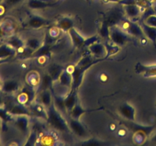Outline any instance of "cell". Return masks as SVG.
Here are the masks:
<instances>
[{"label":"cell","instance_id":"cell-30","mask_svg":"<svg viewBox=\"0 0 156 146\" xmlns=\"http://www.w3.org/2000/svg\"><path fill=\"white\" fill-rule=\"evenodd\" d=\"M105 3H108V2H120V0H102Z\"/></svg>","mask_w":156,"mask_h":146},{"label":"cell","instance_id":"cell-19","mask_svg":"<svg viewBox=\"0 0 156 146\" xmlns=\"http://www.w3.org/2000/svg\"><path fill=\"white\" fill-rule=\"evenodd\" d=\"M85 113V109H82L80 105L79 104V103H76V105L74 106V107L72 109V110L70 111V115H71L72 118L76 119V120H79L81 116Z\"/></svg>","mask_w":156,"mask_h":146},{"label":"cell","instance_id":"cell-27","mask_svg":"<svg viewBox=\"0 0 156 146\" xmlns=\"http://www.w3.org/2000/svg\"><path fill=\"white\" fill-rule=\"evenodd\" d=\"M100 79L102 82H107L108 80V75L105 74V73H102L100 75Z\"/></svg>","mask_w":156,"mask_h":146},{"label":"cell","instance_id":"cell-15","mask_svg":"<svg viewBox=\"0 0 156 146\" xmlns=\"http://www.w3.org/2000/svg\"><path fill=\"white\" fill-rule=\"evenodd\" d=\"M57 27L60 29L61 31L66 32L73 28V21L69 18H62L59 19L57 23Z\"/></svg>","mask_w":156,"mask_h":146},{"label":"cell","instance_id":"cell-33","mask_svg":"<svg viewBox=\"0 0 156 146\" xmlns=\"http://www.w3.org/2000/svg\"><path fill=\"white\" fill-rule=\"evenodd\" d=\"M46 1H48V0H46ZM49 1H50V0H49Z\"/></svg>","mask_w":156,"mask_h":146},{"label":"cell","instance_id":"cell-9","mask_svg":"<svg viewBox=\"0 0 156 146\" xmlns=\"http://www.w3.org/2000/svg\"><path fill=\"white\" fill-rule=\"evenodd\" d=\"M140 26L143 29L145 36L152 41L154 44H156V27L148 25L146 23H143L140 24Z\"/></svg>","mask_w":156,"mask_h":146},{"label":"cell","instance_id":"cell-20","mask_svg":"<svg viewBox=\"0 0 156 146\" xmlns=\"http://www.w3.org/2000/svg\"><path fill=\"white\" fill-rule=\"evenodd\" d=\"M146 132H143V131H138L137 132H136L134 134L133 137V139L135 141L136 144H142L144 143V141L146 139Z\"/></svg>","mask_w":156,"mask_h":146},{"label":"cell","instance_id":"cell-23","mask_svg":"<svg viewBox=\"0 0 156 146\" xmlns=\"http://www.w3.org/2000/svg\"><path fill=\"white\" fill-rule=\"evenodd\" d=\"M60 31H61L60 29H59L58 27H53V28L50 29V31H49V35H50V37L56 38L57 37V36H59V33H60Z\"/></svg>","mask_w":156,"mask_h":146},{"label":"cell","instance_id":"cell-2","mask_svg":"<svg viewBox=\"0 0 156 146\" xmlns=\"http://www.w3.org/2000/svg\"><path fill=\"white\" fill-rule=\"evenodd\" d=\"M109 36L114 44L117 46H123L127 43L129 35L117 26L110 28Z\"/></svg>","mask_w":156,"mask_h":146},{"label":"cell","instance_id":"cell-8","mask_svg":"<svg viewBox=\"0 0 156 146\" xmlns=\"http://www.w3.org/2000/svg\"><path fill=\"white\" fill-rule=\"evenodd\" d=\"M143 11H145V9H143L137 4L126 5L125 6V13L126 14L129 19L138 18L140 13H143L142 12Z\"/></svg>","mask_w":156,"mask_h":146},{"label":"cell","instance_id":"cell-22","mask_svg":"<svg viewBox=\"0 0 156 146\" xmlns=\"http://www.w3.org/2000/svg\"><path fill=\"white\" fill-rule=\"evenodd\" d=\"M144 23H146V24L149 26H152V27H156V15L153 14V15H150L146 18Z\"/></svg>","mask_w":156,"mask_h":146},{"label":"cell","instance_id":"cell-11","mask_svg":"<svg viewBox=\"0 0 156 146\" xmlns=\"http://www.w3.org/2000/svg\"><path fill=\"white\" fill-rule=\"evenodd\" d=\"M69 33L70 36L72 38V41L73 43V45L76 47H80L82 45H84L85 43V40L76 31L75 29L71 28L69 30Z\"/></svg>","mask_w":156,"mask_h":146},{"label":"cell","instance_id":"cell-17","mask_svg":"<svg viewBox=\"0 0 156 146\" xmlns=\"http://www.w3.org/2000/svg\"><path fill=\"white\" fill-rule=\"evenodd\" d=\"M27 83L32 88H37V86H39L40 83H41V76H40L39 73L33 71L27 75Z\"/></svg>","mask_w":156,"mask_h":146},{"label":"cell","instance_id":"cell-3","mask_svg":"<svg viewBox=\"0 0 156 146\" xmlns=\"http://www.w3.org/2000/svg\"><path fill=\"white\" fill-rule=\"evenodd\" d=\"M120 28L127 33L129 36H140V37L144 36V33L141 26L130 21H126L122 23Z\"/></svg>","mask_w":156,"mask_h":146},{"label":"cell","instance_id":"cell-6","mask_svg":"<svg viewBox=\"0 0 156 146\" xmlns=\"http://www.w3.org/2000/svg\"><path fill=\"white\" fill-rule=\"evenodd\" d=\"M88 48H89V50L91 53V54L94 55V56L98 58L103 57V56H105L108 53L106 47L102 43H92L91 44H90Z\"/></svg>","mask_w":156,"mask_h":146},{"label":"cell","instance_id":"cell-21","mask_svg":"<svg viewBox=\"0 0 156 146\" xmlns=\"http://www.w3.org/2000/svg\"><path fill=\"white\" fill-rule=\"evenodd\" d=\"M62 71L61 70L60 67L56 66V65H53V66H50V68H49L48 74L51 76V78L53 80H56V79H58L59 76L60 75Z\"/></svg>","mask_w":156,"mask_h":146},{"label":"cell","instance_id":"cell-24","mask_svg":"<svg viewBox=\"0 0 156 146\" xmlns=\"http://www.w3.org/2000/svg\"><path fill=\"white\" fill-rule=\"evenodd\" d=\"M47 57L45 56V55H41L37 59L38 63L41 64V65H44V64H45L46 62H47Z\"/></svg>","mask_w":156,"mask_h":146},{"label":"cell","instance_id":"cell-12","mask_svg":"<svg viewBox=\"0 0 156 146\" xmlns=\"http://www.w3.org/2000/svg\"><path fill=\"white\" fill-rule=\"evenodd\" d=\"M76 92L72 91L69 94H66V96L64 98V104H65L66 110L70 112L74 106L76 105Z\"/></svg>","mask_w":156,"mask_h":146},{"label":"cell","instance_id":"cell-25","mask_svg":"<svg viewBox=\"0 0 156 146\" xmlns=\"http://www.w3.org/2000/svg\"><path fill=\"white\" fill-rule=\"evenodd\" d=\"M127 134V130H126V128H120L118 129V132H117V135L120 137H123Z\"/></svg>","mask_w":156,"mask_h":146},{"label":"cell","instance_id":"cell-28","mask_svg":"<svg viewBox=\"0 0 156 146\" xmlns=\"http://www.w3.org/2000/svg\"><path fill=\"white\" fill-rule=\"evenodd\" d=\"M21 1H22V0H6L8 4L9 5H15L17 4V3L20 2Z\"/></svg>","mask_w":156,"mask_h":146},{"label":"cell","instance_id":"cell-5","mask_svg":"<svg viewBox=\"0 0 156 146\" xmlns=\"http://www.w3.org/2000/svg\"><path fill=\"white\" fill-rule=\"evenodd\" d=\"M37 101L42 103V104L44 105V106H45L47 109L50 108V106H52L53 102V97H52V94L51 93H50V90L45 89L41 91V94L38 96V98L37 99Z\"/></svg>","mask_w":156,"mask_h":146},{"label":"cell","instance_id":"cell-10","mask_svg":"<svg viewBox=\"0 0 156 146\" xmlns=\"http://www.w3.org/2000/svg\"><path fill=\"white\" fill-rule=\"evenodd\" d=\"M58 81H59V85L62 87H66V88H70L73 86V75H70L66 71H62L60 75L58 78Z\"/></svg>","mask_w":156,"mask_h":146},{"label":"cell","instance_id":"cell-29","mask_svg":"<svg viewBox=\"0 0 156 146\" xmlns=\"http://www.w3.org/2000/svg\"><path fill=\"white\" fill-rule=\"evenodd\" d=\"M110 129L112 131L116 130V129H117V126H116L115 123H111V124H110Z\"/></svg>","mask_w":156,"mask_h":146},{"label":"cell","instance_id":"cell-7","mask_svg":"<svg viewBox=\"0 0 156 146\" xmlns=\"http://www.w3.org/2000/svg\"><path fill=\"white\" fill-rule=\"evenodd\" d=\"M120 113L126 120L134 121L135 120V109L129 103H123L120 107Z\"/></svg>","mask_w":156,"mask_h":146},{"label":"cell","instance_id":"cell-26","mask_svg":"<svg viewBox=\"0 0 156 146\" xmlns=\"http://www.w3.org/2000/svg\"><path fill=\"white\" fill-rule=\"evenodd\" d=\"M75 69H76V67H75L74 65H69V66L67 67L66 69V71L69 74L73 75V73H74Z\"/></svg>","mask_w":156,"mask_h":146},{"label":"cell","instance_id":"cell-4","mask_svg":"<svg viewBox=\"0 0 156 146\" xmlns=\"http://www.w3.org/2000/svg\"><path fill=\"white\" fill-rule=\"evenodd\" d=\"M69 127L71 129L72 132H74L79 137L84 138L86 136V130L82 123L79 121V120L72 118L69 122Z\"/></svg>","mask_w":156,"mask_h":146},{"label":"cell","instance_id":"cell-13","mask_svg":"<svg viewBox=\"0 0 156 146\" xmlns=\"http://www.w3.org/2000/svg\"><path fill=\"white\" fill-rule=\"evenodd\" d=\"M26 44H27V48L33 51H36V50H39L43 47V40L38 36H33L27 40Z\"/></svg>","mask_w":156,"mask_h":146},{"label":"cell","instance_id":"cell-31","mask_svg":"<svg viewBox=\"0 0 156 146\" xmlns=\"http://www.w3.org/2000/svg\"><path fill=\"white\" fill-rule=\"evenodd\" d=\"M152 141H155V142H156V134H155V135H154V137H153V138H152Z\"/></svg>","mask_w":156,"mask_h":146},{"label":"cell","instance_id":"cell-32","mask_svg":"<svg viewBox=\"0 0 156 146\" xmlns=\"http://www.w3.org/2000/svg\"><path fill=\"white\" fill-rule=\"evenodd\" d=\"M154 11H155V12H156V5H155V9H154Z\"/></svg>","mask_w":156,"mask_h":146},{"label":"cell","instance_id":"cell-18","mask_svg":"<svg viewBox=\"0 0 156 146\" xmlns=\"http://www.w3.org/2000/svg\"><path fill=\"white\" fill-rule=\"evenodd\" d=\"M46 20L44 18H41L40 16H34L31 17L30 19L29 20V22H28V25L30 26V27L34 29H37L41 27L42 26L45 25L46 24Z\"/></svg>","mask_w":156,"mask_h":146},{"label":"cell","instance_id":"cell-14","mask_svg":"<svg viewBox=\"0 0 156 146\" xmlns=\"http://www.w3.org/2000/svg\"><path fill=\"white\" fill-rule=\"evenodd\" d=\"M136 69H140V72H143L145 78H156V65H140V67H136Z\"/></svg>","mask_w":156,"mask_h":146},{"label":"cell","instance_id":"cell-16","mask_svg":"<svg viewBox=\"0 0 156 146\" xmlns=\"http://www.w3.org/2000/svg\"><path fill=\"white\" fill-rule=\"evenodd\" d=\"M29 7L34 9H44V8L50 7L54 5V3H50L46 0H29Z\"/></svg>","mask_w":156,"mask_h":146},{"label":"cell","instance_id":"cell-1","mask_svg":"<svg viewBox=\"0 0 156 146\" xmlns=\"http://www.w3.org/2000/svg\"><path fill=\"white\" fill-rule=\"evenodd\" d=\"M47 121L54 129L60 131H68L69 130V123H66L63 117L62 116L59 111L52 105L50 108H48V118Z\"/></svg>","mask_w":156,"mask_h":146}]
</instances>
